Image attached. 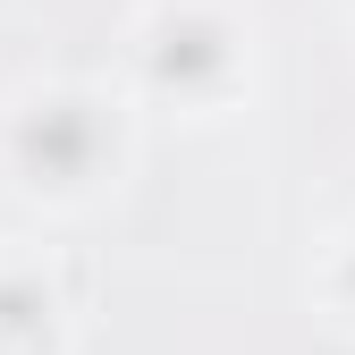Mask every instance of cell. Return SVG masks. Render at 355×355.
<instances>
[{"label": "cell", "mask_w": 355, "mask_h": 355, "mask_svg": "<svg viewBox=\"0 0 355 355\" xmlns=\"http://www.w3.org/2000/svg\"><path fill=\"white\" fill-rule=\"evenodd\" d=\"M119 76L153 119L229 127L262 85V17L245 0H136Z\"/></svg>", "instance_id": "obj_2"}, {"label": "cell", "mask_w": 355, "mask_h": 355, "mask_svg": "<svg viewBox=\"0 0 355 355\" xmlns=\"http://www.w3.org/2000/svg\"><path fill=\"white\" fill-rule=\"evenodd\" d=\"M0 355H76V288L51 245L0 237Z\"/></svg>", "instance_id": "obj_3"}, {"label": "cell", "mask_w": 355, "mask_h": 355, "mask_svg": "<svg viewBox=\"0 0 355 355\" xmlns=\"http://www.w3.org/2000/svg\"><path fill=\"white\" fill-rule=\"evenodd\" d=\"M144 161L127 76H26L0 94V195L34 220H94Z\"/></svg>", "instance_id": "obj_1"}, {"label": "cell", "mask_w": 355, "mask_h": 355, "mask_svg": "<svg viewBox=\"0 0 355 355\" xmlns=\"http://www.w3.org/2000/svg\"><path fill=\"white\" fill-rule=\"evenodd\" d=\"M304 304H313V322L330 338H355V211L338 229H322L313 262H304Z\"/></svg>", "instance_id": "obj_4"}, {"label": "cell", "mask_w": 355, "mask_h": 355, "mask_svg": "<svg viewBox=\"0 0 355 355\" xmlns=\"http://www.w3.org/2000/svg\"><path fill=\"white\" fill-rule=\"evenodd\" d=\"M330 9H338V17H347V26H355V0H330Z\"/></svg>", "instance_id": "obj_5"}]
</instances>
